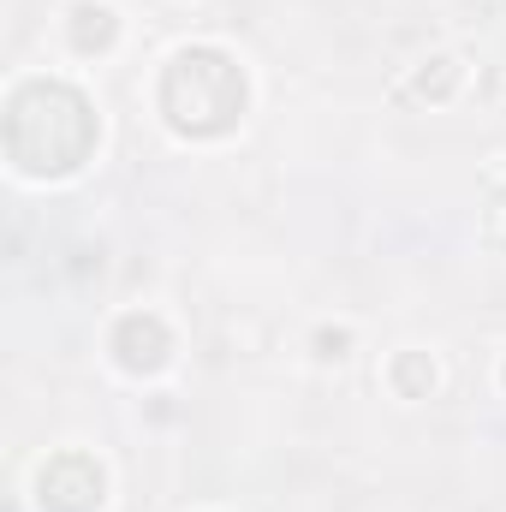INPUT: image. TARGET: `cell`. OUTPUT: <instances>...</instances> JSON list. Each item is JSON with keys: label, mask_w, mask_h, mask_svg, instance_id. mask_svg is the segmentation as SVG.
Segmentation results:
<instances>
[{"label": "cell", "mask_w": 506, "mask_h": 512, "mask_svg": "<svg viewBox=\"0 0 506 512\" xmlns=\"http://www.w3.org/2000/svg\"><path fill=\"white\" fill-rule=\"evenodd\" d=\"M161 108H167V120L179 131H197V137L227 131L233 114L245 108V78H239V66L227 54L191 48V54L173 60V72L161 84Z\"/></svg>", "instance_id": "6da1fadb"}, {"label": "cell", "mask_w": 506, "mask_h": 512, "mask_svg": "<svg viewBox=\"0 0 506 512\" xmlns=\"http://www.w3.org/2000/svg\"><path fill=\"white\" fill-rule=\"evenodd\" d=\"M114 346H120V364L126 370H155L167 358V328L155 316H126L120 334H114Z\"/></svg>", "instance_id": "7a4b0ae2"}, {"label": "cell", "mask_w": 506, "mask_h": 512, "mask_svg": "<svg viewBox=\"0 0 506 512\" xmlns=\"http://www.w3.org/2000/svg\"><path fill=\"white\" fill-rule=\"evenodd\" d=\"M72 18H78V42H84V48L114 36V12H108V6H78Z\"/></svg>", "instance_id": "3957f363"}]
</instances>
